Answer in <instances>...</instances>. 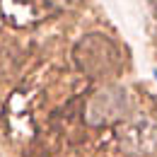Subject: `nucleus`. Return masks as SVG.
<instances>
[{
    "label": "nucleus",
    "instance_id": "1",
    "mask_svg": "<svg viewBox=\"0 0 157 157\" xmlns=\"http://www.w3.org/2000/svg\"><path fill=\"white\" fill-rule=\"evenodd\" d=\"M126 114V97L118 87H106V90H99L94 97L90 99V106H87V121L90 123H109V121H116Z\"/></svg>",
    "mask_w": 157,
    "mask_h": 157
},
{
    "label": "nucleus",
    "instance_id": "2",
    "mask_svg": "<svg viewBox=\"0 0 157 157\" xmlns=\"http://www.w3.org/2000/svg\"><path fill=\"white\" fill-rule=\"evenodd\" d=\"M145 133H157V128L147 118L131 121V123L123 128V136H121L123 147L131 150V152H147V150H152L157 145V138H145Z\"/></svg>",
    "mask_w": 157,
    "mask_h": 157
}]
</instances>
